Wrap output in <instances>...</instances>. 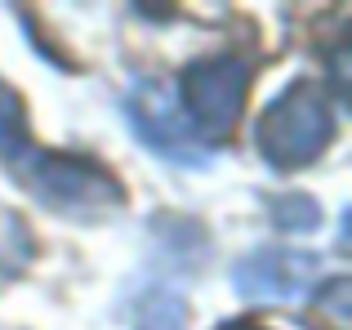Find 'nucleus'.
<instances>
[{
	"instance_id": "20e7f679",
	"label": "nucleus",
	"mask_w": 352,
	"mask_h": 330,
	"mask_svg": "<svg viewBox=\"0 0 352 330\" xmlns=\"http://www.w3.org/2000/svg\"><path fill=\"white\" fill-rule=\"evenodd\" d=\"M125 112H129L134 134L152 152H161V157H170L179 165H201L206 161V148H201L197 134L188 130L174 94L161 85V80H138V85L129 89V98H125Z\"/></svg>"
},
{
	"instance_id": "6e6552de",
	"label": "nucleus",
	"mask_w": 352,
	"mask_h": 330,
	"mask_svg": "<svg viewBox=\"0 0 352 330\" xmlns=\"http://www.w3.org/2000/svg\"><path fill=\"white\" fill-rule=\"evenodd\" d=\"M134 330H188V308H183L179 295H170V290H156V295L143 299Z\"/></svg>"
},
{
	"instance_id": "0eeeda50",
	"label": "nucleus",
	"mask_w": 352,
	"mask_h": 330,
	"mask_svg": "<svg viewBox=\"0 0 352 330\" xmlns=\"http://www.w3.org/2000/svg\"><path fill=\"white\" fill-rule=\"evenodd\" d=\"M267 214H272V223L281 228V232H312V228L321 223V206H317L312 197H303V192H285V197H272Z\"/></svg>"
},
{
	"instance_id": "39448f33",
	"label": "nucleus",
	"mask_w": 352,
	"mask_h": 330,
	"mask_svg": "<svg viewBox=\"0 0 352 330\" xmlns=\"http://www.w3.org/2000/svg\"><path fill=\"white\" fill-rule=\"evenodd\" d=\"M317 277V254L290 250V245H263L245 254L232 272V286L250 304H285Z\"/></svg>"
},
{
	"instance_id": "f257e3e1",
	"label": "nucleus",
	"mask_w": 352,
	"mask_h": 330,
	"mask_svg": "<svg viewBox=\"0 0 352 330\" xmlns=\"http://www.w3.org/2000/svg\"><path fill=\"white\" fill-rule=\"evenodd\" d=\"M258 157L272 170H308L335 143V112L317 80H294L263 107L254 125Z\"/></svg>"
},
{
	"instance_id": "423d86ee",
	"label": "nucleus",
	"mask_w": 352,
	"mask_h": 330,
	"mask_svg": "<svg viewBox=\"0 0 352 330\" xmlns=\"http://www.w3.org/2000/svg\"><path fill=\"white\" fill-rule=\"evenodd\" d=\"M32 125H27V107L9 80H0V165L14 170L18 161L32 152Z\"/></svg>"
},
{
	"instance_id": "1a4fd4ad",
	"label": "nucleus",
	"mask_w": 352,
	"mask_h": 330,
	"mask_svg": "<svg viewBox=\"0 0 352 330\" xmlns=\"http://www.w3.org/2000/svg\"><path fill=\"white\" fill-rule=\"evenodd\" d=\"M312 326L317 322H330V330H348V277H335L326 281V286L317 290V299H312Z\"/></svg>"
},
{
	"instance_id": "f03ea898",
	"label": "nucleus",
	"mask_w": 352,
	"mask_h": 330,
	"mask_svg": "<svg viewBox=\"0 0 352 330\" xmlns=\"http://www.w3.org/2000/svg\"><path fill=\"white\" fill-rule=\"evenodd\" d=\"M23 188L54 214L72 219H98L107 210H116L125 201V188L112 170H103L89 157H67V152H45L32 148L23 161L14 165Z\"/></svg>"
},
{
	"instance_id": "9d476101",
	"label": "nucleus",
	"mask_w": 352,
	"mask_h": 330,
	"mask_svg": "<svg viewBox=\"0 0 352 330\" xmlns=\"http://www.w3.org/2000/svg\"><path fill=\"white\" fill-rule=\"evenodd\" d=\"M219 330H267V326H258V322H245V317H241V322H223Z\"/></svg>"
},
{
	"instance_id": "7ed1b4c3",
	"label": "nucleus",
	"mask_w": 352,
	"mask_h": 330,
	"mask_svg": "<svg viewBox=\"0 0 352 330\" xmlns=\"http://www.w3.org/2000/svg\"><path fill=\"white\" fill-rule=\"evenodd\" d=\"M245 89H250V63L236 54L219 58H192L174 80V103H179L188 130L197 143H223L236 130L245 112Z\"/></svg>"
}]
</instances>
